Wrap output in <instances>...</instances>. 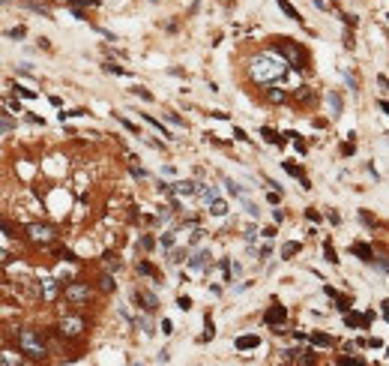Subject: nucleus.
Listing matches in <instances>:
<instances>
[{
	"mask_svg": "<svg viewBox=\"0 0 389 366\" xmlns=\"http://www.w3.org/2000/svg\"><path fill=\"white\" fill-rule=\"evenodd\" d=\"M285 75V63L276 51H263L252 60V78L258 84H269V81H279Z\"/></svg>",
	"mask_w": 389,
	"mask_h": 366,
	"instance_id": "1",
	"label": "nucleus"
},
{
	"mask_svg": "<svg viewBox=\"0 0 389 366\" xmlns=\"http://www.w3.org/2000/svg\"><path fill=\"white\" fill-rule=\"evenodd\" d=\"M18 345H21V351H24V354L36 357V360L45 354V345H42V339H39V333H36V330H21Z\"/></svg>",
	"mask_w": 389,
	"mask_h": 366,
	"instance_id": "2",
	"label": "nucleus"
},
{
	"mask_svg": "<svg viewBox=\"0 0 389 366\" xmlns=\"http://www.w3.org/2000/svg\"><path fill=\"white\" fill-rule=\"evenodd\" d=\"M276 51H282V54L291 60V66H293V69H302V66H299V48H296V45H291L288 39H282V42L276 45Z\"/></svg>",
	"mask_w": 389,
	"mask_h": 366,
	"instance_id": "3",
	"label": "nucleus"
},
{
	"mask_svg": "<svg viewBox=\"0 0 389 366\" xmlns=\"http://www.w3.org/2000/svg\"><path fill=\"white\" fill-rule=\"evenodd\" d=\"M27 231H30V237L36 243H51L54 240V228H48V225H30Z\"/></svg>",
	"mask_w": 389,
	"mask_h": 366,
	"instance_id": "4",
	"label": "nucleus"
},
{
	"mask_svg": "<svg viewBox=\"0 0 389 366\" xmlns=\"http://www.w3.org/2000/svg\"><path fill=\"white\" fill-rule=\"evenodd\" d=\"M207 264H210V249H198V252L189 258V267H192V270H204Z\"/></svg>",
	"mask_w": 389,
	"mask_h": 366,
	"instance_id": "5",
	"label": "nucleus"
},
{
	"mask_svg": "<svg viewBox=\"0 0 389 366\" xmlns=\"http://www.w3.org/2000/svg\"><path fill=\"white\" fill-rule=\"evenodd\" d=\"M285 318H288V309H285L282 303H276V306L266 312V324H282Z\"/></svg>",
	"mask_w": 389,
	"mask_h": 366,
	"instance_id": "6",
	"label": "nucleus"
},
{
	"mask_svg": "<svg viewBox=\"0 0 389 366\" xmlns=\"http://www.w3.org/2000/svg\"><path fill=\"white\" fill-rule=\"evenodd\" d=\"M87 294H90L87 285H69V288H66V297H69V300H87Z\"/></svg>",
	"mask_w": 389,
	"mask_h": 366,
	"instance_id": "7",
	"label": "nucleus"
},
{
	"mask_svg": "<svg viewBox=\"0 0 389 366\" xmlns=\"http://www.w3.org/2000/svg\"><path fill=\"white\" fill-rule=\"evenodd\" d=\"M258 345H260V336H252V333H246V336L237 339V351H252Z\"/></svg>",
	"mask_w": 389,
	"mask_h": 366,
	"instance_id": "8",
	"label": "nucleus"
},
{
	"mask_svg": "<svg viewBox=\"0 0 389 366\" xmlns=\"http://www.w3.org/2000/svg\"><path fill=\"white\" fill-rule=\"evenodd\" d=\"M174 192H177V195H194V192H198V183H192V180H177V183H174Z\"/></svg>",
	"mask_w": 389,
	"mask_h": 366,
	"instance_id": "9",
	"label": "nucleus"
},
{
	"mask_svg": "<svg viewBox=\"0 0 389 366\" xmlns=\"http://www.w3.org/2000/svg\"><path fill=\"white\" fill-rule=\"evenodd\" d=\"M198 198H201L204 204H213V201L219 198V192H216L213 186H207V183H204V186H198Z\"/></svg>",
	"mask_w": 389,
	"mask_h": 366,
	"instance_id": "10",
	"label": "nucleus"
},
{
	"mask_svg": "<svg viewBox=\"0 0 389 366\" xmlns=\"http://www.w3.org/2000/svg\"><path fill=\"white\" fill-rule=\"evenodd\" d=\"M63 330H66L69 336L81 333V321H78V318H63Z\"/></svg>",
	"mask_w": 389,
	"mask_h": 366,
	"instance_id": "11",
	"label": "nucleus"
},
{
	"mask_svg": "<svg viewBox=\"0 0 389 366\" xmlns=\"http://www.w3.org/2000/svg\"><path fill=\"white\" fill-rule=\"evenodd\" d=\"M276 3H279V9H282V12H285V15H288L291 21H302V18H299V12H296V9H293L291 3H288V0H276Z\"/></svg>",
	"mask_w": 389,
	"mask_h": 366,
	"instance_id": "12",
	"label": "nucleus"
},
{
	"mask_svg": "<svg viewBox=\"0 0 389 366\" xmlns=\"http://www.w3.org/2000/svg\"><path fill=\"white\" fill-rule=\"evenodd\" d=\"M326 99H329V108H332V117H338L341 114V96L338 93H326Z\"/></svg>",
	"mask_w": 389,
	"mask_h": 366,
	"instance_id": "13",
	"label": "nucleus"
},
{
	"mask_svg": "<svg viewBox=\"0 0 389 366\" xmlns=\"http://www.w3.org/2000/svg\"><path fill=\"white\" fill-rule=\"evenodd\" d=\"M210 213H213V216H225V213H227V204H225L222 198H216V201L210 204Z\"/></svg>",
	"mask_w": 389,
	"mask_h": 366,
	"instance_id": "14",
	"label": "nucleus"
},
{
	"mask_svg": "<svg viewBox=\"0 0 389 366\" xmlns=\"http://www.w3.org/2000/svg\"><path fill=\"white\" fill-rule=\"evenodd\" d=\"M354 252L359 255L362 261H371V258H374V255H371V249H368V246H362V243H354Z\"/></svg>",
	"mask_w": 389,
	"mask_h": 366,
	"instance_id": "15",
	"label": "nucleus"
},
{
	"mask_svg": "<svg viewBox=\"0 0 389 366\" xmlns=\"http://www.w3.org/2000/svg\"><path fill=\"white\" fill-rule=\"evenodd\" d=\"M344 321H347L350 327H365V324H368V318H365V315H347Z\"/></svg>",
	"mask_w": 389,
	"mask_h": 366,
	"instance_id": "16",
	"label": "nucleus"
},
{
	"mask_svg": "<svg viewBox=\"0 0 389 366\" xmlns=\"http://www.w3.org/2000/svg\"><path fill=\"white\" fill-rule=\"evenodd\" d=\"M144 120H147V123H150V126H153V129H159V132H162V135H165V138H171V135H168V129H165V126H162V123H159V120H156V117H153V114H144Z\"/></svg>",
	"mask_w": 389,
	"mask_h": 366,
	"instance_id": "17",
	"label": "nucleus"
},
{
	"mask_svg": "<svg viewBox=\"0 0 389 366\" xmlns=\"http://www.w3.org/2000/svg\"><path fill=\"white\" fill-rule=\"evenodd\" d=\"M135 300H141V303H144V309H147V312H153V309H156V300H153V297H150V294H135Z\"/></svg>",
	"mask_w": 389,
	"mask_h": 366,
	"instance_id": "18",
	"label": "nucleus"
},
{
	"mask_svg": "<svg viewBox=\"0 0 389 366\" xmlns=\"http://www.w3.org/2000/svg\"><path fill=\"white\" fill-rule=\"evenodd\" d=\"M299 252V243H285L282 246V258H291V255H296Z\"/></svg>",
	"mask_w": 389,
	"mask_h": 366,
	"instance_id": "19",
	"label": "nucleus"
},
{
	"mask_svg": "<svg viewBox=\"0 0 389 366\" xmlns=\"http://www.w3.org/2000/svg\"><path fill=\"white\" fill-rule=\"evenodd\" d=\"M324 255H326V261H329V264H338V255H335V249H332L329 243L324 246Z\"/></svg>",
	"mask_w": 389,
	"mask_h": 366,
	"instance_id": "20",
	"label": "nucleus"
},
{
	"mask_svg": "<svg viewBox=\"0 0 389 366\" xmlns=\"http://www.w3.org/2000/svg\"><path fill=\"white\" fill-rule=\"evenodd\" d=\"M311 342L321 345V348H326V345H329V336H324V333H311Z\"/></svg>",
	"mask_w": 389,
	"mask_h": 366,
	"instance_id": "21",
	"label": "nucleus"
},
{
	"mask_svg": "<svg viewBox=\"0 0 389 366\" xmlns=\"http://www.w3.org/2000/svg\"><path fill=\"white\" fill-rule=\"evenodd\" d=\"M105 72H111V75H126V69H120L117 63H105Z\"/></svg>",
	"mask_w": 389,
	"mask_h": 366,
	"instance_id": "22",
	"label": "nucleus"
},
{
	"mask_svg": "<svg viewBox=\"0 0 389 366\" xmlns=\"http://www.w3.org/2000/svg\"><path fill=\"white\" fill-rule=\"evenodd\" d=\"M177 306H180L183 312H186V309H192V297H186V294H180V297H177Z\"/></svg>",
	"mask_w": 389,
	"mask_h": 366,
	"instance_id": "23",
	"label": "nucleus"
},
{
	"mask_svg": "<svg viewBox=\"0 0 389 366\" xmlns=\"http://www.w3.org/2000/svg\"><path fill=\"white\" fill-rule=\"evenodd\" d=\"M263 138H266L269 144H282V138H279L276 132H272V129H263Z\"/></svg>",
	"mask_w": 389,
	"mask_h": 366,
	"instance_id": "24",
	"label": "nucleus"
},
{
	"mask_svg": "<svg viewBox=\"0 0 389 366\" xmlns=\"http://www.w3.org/2000/svg\"><path fill=\"white\" fill-rule=\"evenodd\" d=\"M105 264H108L111 270H117V267H120V261H117V255H111V252L105 255Z\"/></svg>",
	"mask_w": 389,
	"mask_h": 366,
	"instance_id": "25",
	"label": "nucleus"
},
{
	"mask_svg": "<svg viewBox=\"0 0 389 366\" xmlns=\"http://www.w3.org/2000/svg\"><path fill=\"white\" fill-rule=\"evenodd\" d=\"M114 288H117V282L111 276H102V291H114Z\"/></svg>",
	"mask_w": 389,
	"mask_h": 366,
	"instance_id": "26",
	"label": "nucleus"
},
{
	"mask_svg": "<svg viewBox=\"0 0 389 366\" xmlns=\"http://www.w3.org/2000/svg\"><path fill=\"white\" fill-rule=\"evenodd\" d=\"M285 168H288V174H293V177H299V180H302V171H299L293 162H285Z\"/></svg>",
	"mask_w": 389,
	"mask_h": 366,
	"instance_id": "27",
	"label": "nucleus"
},
{
	"mask_svg": "<svg viewBox=\"0 0 389 366\" xmlns=\"http://www.w3.org/2000/svg\"><path fill=\"white\" fill-rule=\"evenodd\" d=\"M162 246H165V249H171V246H174V231L162 234Z\"/></svg>",
	"mask_w": 389,
	"mask_h": 366,
	"instance_id": "28",
	"label": "nucleus"
},
{
	"mask_svg": "<svg viewBox=\"0 0 389 366\" xmlns=\"http://www.w3.org/2000/svg\"><path fill=\"white\" fill-rule=\"evenodd\" d=\"M162 333H165V336H171V333H174V324H171V321H168V318H165V321H162Z\"/></svg>",
	"mask_w": 389,
	"mask_h": 366,
	"instance_id": "29",
	"label": "nucleus"
},
{
	"mask_svg": "<svg viewBox=\"0 0 389 366\" xmlns=\"http://www.w3.org/2000/svg\"><path fill=\"white\" fill-rule=\"evenodd\" d=\"M201 339H204V342H210V339H213V321H210V318H207V333H204Z\"/></svg>",
	"mask_w": 389,
	"mask_h": 366,
	"instance_id": "30",
	"label": "nucleus"
},
{
	"mask_svg": "<svg viewBox=\"0 0 389 366\" xmlns=\"http://www.w3.org/2000/svg\"><path fill=\"white\" fill-rule=\"evenodd\" d=\"M117 117H120V114H117ZM120 123H123V126H126V129H129V132H135V135H138V126H135V123H129V120H126V117H120Z\"/></svg>",
	"mask_w": 389,
	"mask_h": 366,
	"instance_id": "31",
	"label": "nucleus"
},
{
	"mask_svg": "<svg viewBox=\"0 0 389 366\" xmlns=\"http://www.w3.org/2000/svg\"><path fill=\"white\" fill-rule=\"evenodd\" d=\"M135 93H138V96H141V99H147V102H150V99H153V93H150V90H144V87H135Z\"/></svg>",
	"mask_w": 389,
	"mask_h": 366,
	"instance_id": "32",
	"label": "nucleus"
},
{
	"mask_svg": "<svg viewBox=\"0 0 389 366\" xmlns=\"http://www.w3.org/2000/svg\"><path fill=\"white\" fill-rule=\"evenodd\" d=\"M12 132V120H9V114H3V135H9Z\"/></svg>",
	"mask_w": 389,
	"mask_h": 366,
	"instance_id": "33",
	"label": "nucleus"
},
{
	"mask_svg": "<svg viewBox=\"0 0 389 366\" xmlns=\"http://www.w3.org/2000/svg\"><path fill=\"white\" fill-rule=\"evenodd\" d=\"M183 255H186V252H180V249H174V252H171V261H174V264H180V261H183Z\"/></svg>",
	"mask_w": 389,
	"mask_h": 366,
	"instance_id": "34",
	"label": "nucleus"
},
{
	"mask_svg": "<svg viewBox=\"0 0 389 366\" xmlns=\"http://www.w3.org/2000/svg\"><path fill=\"white\" fill-rule=\"evenodd\" d=\"M15 90H18L24 99H33V96H36V93H33V90H27V87H15Z\"/></svg>",
	"mask_w": 389,
	"mask_h": 366,
	"instance_id": "35",
	"label": "nucleus"
},
{
	"mask_svg": "<svg viewBox=\"0 0 389 366\" xmlns=\"http://www.w3.org/2000/svg\"><path fill=\"white\" fill-rule=\"evenodd\" d=\"M233 138H237V141H249V138H246V132H243V129H233Z\"/></svg>",
	"mask_w": 389,
	"mask_h": 366,
	"instance_id": "36",
	"label": "nucleus"
},
{
	"mask_svg": "<svg viewBox=\"0 0 389 366\" xmlns=\"http://www.w3.org/2000/svg\"><path fill=\"white\" fill-rule=\"evenodd\" d=\"M138 270H141V273H147V276H153V267H150V264H138Z\"/></svg>",
	"mask_w": 389,
	"mask_h": 366,
	"instance_id": "37",
	"label": "nucleus"
},
{
	"mask_svg": "<svg viewBox=\"0 0 389 366\" xmlns=\"http://www.w3.org/2000/svg\"><path fill=\"white\" fill-rule=\"evenodd\" d=\"M93 3H99V0H78V6H93Z\"/></svg>",
	"mask_w": 389,
	"mask_h": 366,
	"instance_id": "38",
	"label": "nucleus"
},
{
	"mask_svg": "<svg viewBox=\"0 0 389 366\" xmlns=\"http://www.w3.org/2000/svg\"><path fill=\"white\" fill-rule=\"evenodd\" d=\"M377 105H380V111H383V114H389V102H377Z\"/></svg>",
	"mask_w": 389,
	"mask_h": 366,
	"instance_id": "39",
	"label": "nucleus"
},
{
	"mask_svg": "<svg viewBox=\"0 0 389 366\" xmlns=\"http://www.w3.org/2000/svg\"><path fill=\"white\" fill-rule=\"evenodd\" d=\"M383 306H386V309H383V318H386V321H389V300H386V303H383Z\"/></svg>",
	"mask_w": 389,
	"mask_h": 366,
	"instance_id": "40",
	"label": "nucleus"
},
{
	"mask_svg": "<svg viewBox=\"0 0 389 366\" xmlns=\"http://www.w3.org/2000/svg\"><path fill=\"white\" fill-rule=\"evenodd\" d=\"M386 18H389V15H386Z\"/></svg>",
	"mask_w": 389,
	"mask_h": 366,
	"instance_id": "41",
	"label": "nucleus"
}]
</instances>
